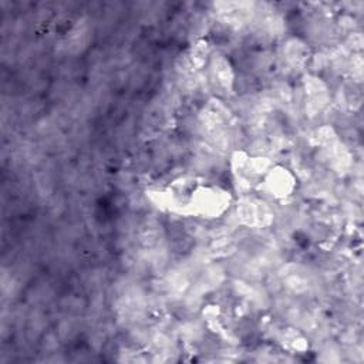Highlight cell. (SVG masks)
I'll use <instances>...</instances> for the list:
<instances>
[{
  "label": "cell",
  "instance_id": "cell-1",
  "mask_svg": "<svg viewBox=\"0 0 364 364\" xmlns=\"http://www.w3.org/2000/svg\"><path fill=\"white\" fill-rule=\"evenodd\" d=\"M229 203L230 195L228 191L219 186L199 185L191 191L186 208L203 218H218L229 208Z\"/></svg>",
  "mask_w": 364,
  "mask_h": 364
},
{
  "label": "cell",
  "instance_id": "cell-2",
  "mask_svg": "<svg viewBox=\"0 0 364 364\" xmlns=\"http://www.w3.org/2000/svg\"><path fill=\"white\" fill-rule=\"evenodd\" d=\"M262 189L276 199H284L296 189V178L290 169L276 165L263 176Z\"/></svg>",
  "mask_w": 364,
  "mask_h": 364
},
{
  "label": "cell",
  "instance_id": "cell-3",
  "mask_svg": "<svg viewBox=\"0 0 364 364\" xmlns=\"http://www.w3.org/2000/svg\"><path fill=\"white\" fill-rule=\"evenodd\" d=\"M209 71L212 80L218 87L223 90H230L235 82V73L229 60L223 55H213L209 58Z\"/></svg>",
  "mask_w": 364,
  "mask_h": 364
}]
</instances>
